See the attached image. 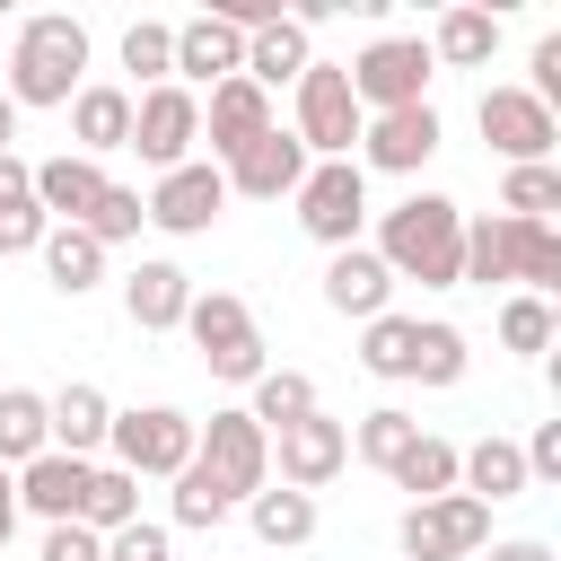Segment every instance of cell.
Here are the masks:
<instances>
[{"mask_svg":"<svg viewBox=\"0 0 561 561\" xmlns=\"http://www.w3.org/2000/svg\"><path fill=\"white\" fill-rule=\"evenodd\" d=\"M70 140H79V158L131 149V88H114V79H88V88L70 96Z\"/></svg>","mask_w":561,"mask_h":561,"instance_id":"44dd1931","label":"cell"},{"mask_svg":"<svg viewBox=\"0 0 561 561\" xmlns=\"http://www.w3.org/2000/svg\"><path fill=\"white\" fill-rule=\"evenodd\" d=\"M79 500H88V465H79V456L44 447L35 465H18V508H35L44 526H70V517H79Z\"/></svg>","mask_w":561,"mask_h":561,"instance_id":"ffe728a7","label":"cell"},{"mask_svg":"<svg viewBox=\"0 0 561 561\" xmlns=\"http://www.w3.org/2000/svg\"><path fill=\"white\" fill-rule=\"evenodd\" d=\"M193 465H202L228 500H254V491L272 482V438H263L245 412H210V421H193Z\"/></svg>","mask_w":561,"mask_h":561,"instance_id":"ba28073f","label":"cell"},{"mask_svg":"<svg viewBox=\"0 0 561 561\" xmlns=\"http://www.w3.org/2000/svg\"><path fill=\"white\" fill-rule=\"evenodd\" d=\"M500 53V18L491 9H447L438 35H430V61H456V70H482Z\"/></svg>","mask_w":561,"mask_h":561,"instance_id":"1f68e13d","label":"cell"},{"mask_svg":"<svg viewBox=\"0 0 561 561\" xmlns=\"http://www.w3.org/2000/svg\"><path fill=\"white\" fill-rule=\"evenodd\" d=\"M184 307H193V280H184L175 263H140V272H123V316H131L140 333H175Z\"/></svg>","mask_w":561,"mask_h":561,"instance_id":"7402d4cb","label":"cell"},{"mask_svg":"<svg viewBox=\"0 0 561 561\" xmlns=\"http://www.w3.org/2000/svg\"><path fill=\"white\" fill-rule=\"evenodd\" d=\"M202 131H210V167H219V158H237L245 140L272 131V96H263L254 79H219L210 105H202Z\"/></svg>","mask_w":561,"mask_h":561,"instance_id":"ac0fdd59","label":"cell"},{"mask_svg":"<svg viewBox=\"0 0 561 561\" xmlns=\"http://www.w3.org/2000/svg\"><path fill=\"white\" fill-rule=\"evenodd\" d=\"M412 438H421V421H412L403 403H377V412H359V430H351V456L386 473V465H394V456H403Z\"/></svg>","mask_w":561,"mask_h":561,"instance_id":"e575fe53","label":"cell"},{"mask_svg":"<svg viewBox=\"0 0 561 561\" xmlns=\"http://www.w3.org/2000/svg\"><path fill=\"white\" fill-rule=\"evenodd\" d=\"M430 44L421 35H377L359 61H342V79H351V96H359V114H394V105H430Z\"/></svg>","mask_w":561,"mask_h":561,"instance_id":"5b68a950","label":"cell"},{"mask_svg":"<svg viewBox=\"0 0 561 561\" xmlns=\"http://www.w3.org/2000/svg\"><path fill=\"white\" fill-rule=\"evenodd\" d=\"M193 140H202V96H193V88L167 79V88H140V96H131V149H140L158 175L184 167Z\"/></svg>","mask_w":561,"mask_h":561,"instance_id":"30bf717a","label":"cell"},{"mask_svg":"<svg viewBox=\"0 0 561 561\" xmlns=\"http://www.w3.org/2000/svg\"><path fill=\"white\" fill-rule=\"evenodd\" d=\"M482 543H491V508L465 500V491L403 508V561H465V552H482Z\"/></svg>","mask_w":561,"mask_h":561,"instance_id":"4fadbf2b","label":"cell"},{"mask_svg":"<svg viewBox=\"0 0 561 561\" xmlns=\"http://www.w3.org/2000/svg\"><path fill=\"white\" fill-rule=\"evenodd\" d=\"M44 403H53V447L88 465V456L105 447V430H114V403H105L88 377H79V386H61V394H44Z\"/></svg>","mask_w":561,"mask_h":561,"instance_id":"603a6c76","label":"cell"},{"mask_svg":"<svg viewBox=\"0 0 561 561\" xmlns=\"http://www.w3.org/2000/svg\"><path fill=\"white\" fill-rule=\"evenodd\" d=\"M272 465H280V491H324L342 465H351V421H333V412H307V421H289V430H272Z\"/></svg>","mask_w":561,"mask_h":561,"instance_id":"7c38bea8","label":"cell"},{"mask_svg":"<svg viewBox=\"0 0 561 561\" xmlns=\"http://www.w3.org/2000/svg\"><path fill=\"white\" fill-rule=\"evenodd\" d=\"M500 342H508V351H526V359H535V351H552V298H526V289H517V298L500 307Z\"/></svg>","mask_w":561,"mask_h":561,"instance_id":"f35d334b","label":"cell"},{"mask_svg":"<svg viewBox=\"0 0 561 561\" xmlns=\"http://www.w3.org/2000/svg\"><path fill=\"white\" fill-rule=\"evenodd\" d=\"M53 447V403L35 394V386H0V465L18 473V465H35Z\"/></svg>","mask_w":561,"mask_h":561,"instance_id":"484cf974","label":"cell"},{"mask_svg":"<svg viewBox=\"0 0 561 561\" xmlns=\"http://www.w3.org/2000/svg\"><path fill=\"white\" fill-rule=\"evenodd\" d=\"M359 96H351V79H342V61H307L298 70V149L307 158H351L359 149Z\"/></svg>","mask_w":561,"mask_h":561,"instance_id":"8992f818","label":"cell"},{"mask_svg":"<svg viewBox=\"0 0 561 561\" xmlns=\"http://www.w3.org/2000/svg\"><path fill=\"white\" fill-rule=\"evenodd\" d=\"M140 517V482L123 473V465H88V500H79V526L88 535H114V526H131Z\"/></svg>","mask_w":561,"mask_h":561,"instance_id":"d6a6232c","label":"cell"},{"mask_svg":"<svg viewBox=\"0 0 561 561\" xmlns=\"http://www.w3.org/2000/svg\"><path fill=\"white\" fill-rule=\"evenodd\" d=\"M9 140H18V105H9V88H0V158H9Z\"/></svg>","mask_w":561,"mask_h":561,"instance_id":"c3c4849f","label":"cell"},{"mask_svg":"<svg viewBox=\"0 0 561 561\" xmlns=\"http://www.w3.org/2000/svg\"><path fill=\"white\" fill-rule=\"evenodd\" d=\"M394 280H421V289H456V263H465V210L447 193H412L377 219V245H368Z\"/></svg>","mask_w":561,"mask_h":561,"instance_id":"6da1fadb","label":"cell"},{"mask_svg":"<svg viewBox=\"0 0 561 561\" xmlns=\"http://www.w3.org/2000/svg\"><path fill=\"white\" fill-rule=\"evenodd\" d=\"M79 70H88V26L61 18V9H44L9 44V105H70L88 88Z\"/></svg>","mask_w":561,"mask_h":561,"instance_id":"7a4b0ae2","label":"cell"},{"mask_svg":"<svg viewBox=\"0 0 561 561\" xmlns=\"http://www.w3.org/2000/svg\"><path fill=\"white\" fill-rule=\"evenodd\" d=\"M219 210H228V175H219L210 158L167 167V175L149 184V202H140V219H149V228H167V237H202Z\"/></svg>","mask_w":561,"mask_h":561,"instance_id":"8fae6325","label":"cell"},{"mask_svg":"<svg viewBox=\"0 0 561 561\" xmlns=\"http://www.w3.org/2000/svg\"><path fill=\"white\" fill-rule=\"evenodd\" d=\"M491 289V280H517V219H465V263H456V289Z\"/></svg>","mask_w":561,"mask_h":561,"instance_id":"4316f807","label":"cell"},{"mask_svg":"<svg viewBox=\"0 0 561 561\" xmlns=\"http://www.w3.org/2000/svg\"><path fill=\"white\" fill-rule=\"evenodd\" d=\"M35 561H105V535H88V526L70 517V526H53V535H44V552H35Z\"/></svg>","mask_w":561,"mask_h":561,"instance_id":"ee69618b","label":"cell"},{"mask_svg":"<svg viewBox=\"0 0 561 561\" xmlns=\"http://www.w3.org/2000/svg\"><path fill=\"white\" fill-rule=\"evenodd\" d=\"M359 175L377 167V175H412V167H430L438 158V105H394V114H368L359 123Z\"/></svg>","mask_w":561,"mask_h":561,"instance_id":"5bb4252c","label":"cell"},{"mask_svg":"<svg viewBox=\"0 0 561 561\" xmlns=\"http://www.w3.org/2000/svg\"><path fill=\"white\" fill-rule=\"evenodd\" d=\"M307 61H316V53H307V26H298V18H272V26H254V35H245V79H254L263 96H272L280 79L298 88V70H307Z\"/></svg>","mask_w":561,"mask_h":561,"instance_id":"d4e9b609","label":"cell"},{"mask_svg":"<svg viewBox=\"0 0 561 561\" xmlns=\"http://www.w3.org/2000/svg\"><path fill=\"white\" fill-rule=\"evenodd\" d=\"M298 228L324 245V254H342V245H359V219H368V175H359V158H316L307 175H298Z\"/></svg>","mask_w":561,"mask_h":561,"instance_id":"277c9868","label":"cell"},{"mask_svg":"<svg viewBox=\"0 0 561 561\" xmlns=\"http://www.w3.org/2000/svg\"><path fill=\"white\" fill-rule=\"evenodd\" d=\"M316 158L298 149V131H263V140H245L237 158H219V175H228V193H245V202H280V193H298V175H307Z\"/></svg>","mask_w":561,"mask_h":561,"instance_id":"9a60e30c","label":"cell"},{"mask_svg":"<svg viewBox=\"0 0 561 561\" xmlns=\"http://www.w3.org/2000/svg\"><path fill=\"white\" fill-rule=\"evenodd\" d=\"M456 456H465L456 438L421 430V438H412V447H403L386 473H394V491H412V508H421V500H447V491H456Z\"/></svg>","mask_w":561,"mask_h":561,"instance_id":"83f0119b","label":"cell"},{"mask_svg":"<svg viewBox=\"0 0 561 561\" xmlns=\"http://www.w3.org/2000/svg\"><path fill=\"white\" fill-rule=\"evenodd\" d=\"M105 447H114V465L140 482V473H184L193 465V412H175V403H140V412H114V430H105Z\"/></svg>","mask_w":561,"mask_h":561,"instance_id":"52a82bcc","label":"cell"},{"mask_svg":"<svg viewBox=\"0 0 561 561\" xmlns=\"http://www.w3.org/2000/svg\"><path fill=\"white\" fill-rule=\"evenodd\" d=\"M517 456H526V482H561V421H543Z\"/></svg>","mask_w":561,"mask_h":561,"instance_id":"f6af8a7d","label":"cell"},{"mask_svg":"<svg viewBox=\"0 0 561 561\" xmlns=\"http://www.w3.org/2000/svg\"><path fill=\"white\" fill-rule=\"evenodd\" d=\"M105 184H114V175H105L96 158L61 149V158H44V167H35V210H44L53 228H79V219L105 202Z\"/></svg>","mask_w":561,"mask_h":561,"instance_id":"e0dca14e","label":"cell"},{"mask_svg":"<svg viewBox=\"0 0 561 561\" xmlns=\"http://www.w3.org/2000/svg\"><path fill=\"white\" fill-rule=\"evenodd\" d=\"M35 254H44V272H53V289H61V298H88V289L105 280V245H96L88 228H44V245H35Z\"/></svg>","mask_w":561,"mask_h":561,"instance_id":"f1b7e54d","label":"cell"},{"mask_svg":"<svg viewBox=\"0 0 561 561\" xmlns=\"http://www.w3.org/2000/svg\"><path fill=\"white\" fill-rule=\"evenodd\" d=\"M245 79V35L228 18H184L175 26V88H219Z\"/></svg>","mask_w":561,"mask_h":561,"instance_id":"2e32d148","label":"cell"},{"mask_svg":"<svg viewBox=\"0 0 561 561\" xmlns=\"http://www.w3.org/2000/svg\"><path fill=\"white\" fill-rule=\"evenodd\" d=\"M79 228H88L96 245H123V237H140V193H131V184H105V202H96Z\"/></svg>","mask_w":561,"mask_h":561,"instance_id":"60d3db41","label":"cell"},{"mask_svg":"<svg viewBox=\"0 0 561 561\" xmlns=\"http://www.w3.org/2000/svg\"><path fill=\"white\" fill-rule=\"evenodd\" d=\"M184 333H193V351L210 359V377H228V386H254V377L272 368V359H263V333H254V316H245L237 289H193Z\"/></svg>","mask_w":561,"mask_h":561,"instance_id":"3957f363","label":"cell"},{"mask_svg":"<svg viewBox=\"0 0 561 561\" xmlns=\"http://www.w3.org/2000/svg\"><path fill=\"white\" fill-rule=\"evenodd\" d=\"M123 70L149 79V88H167V79H175V26H158V18L123 26Z\"/></svg>","mask_w":561,"mask_h":561,"instance_id":"8d00e7d4","label":"cell"},{"mask_svg":"<svg viewBox=\"0 0 561 561\" xmlns=\"http://www.w3.org/2000/svg\"><path fill=\"white\" fill-rule=\"evenodd\" d=\"M44 228H53V219H44L35 202H9V210H0V254H35Z\"/></svg>","mask_w":561,"mask_h":561,"instance_id":"7bdbcfd3","label":"cell"},{"mask_svg":"<svg viewBox=\"0 0 561 561\" xmlns=\"http://www.w3.org/2000/svg\"><path fill=\"white\" fill-rule=\"evenodd\" d=\"M561 210V167H508L500 175V219H552Z\"/></svg>","mask_w":561,"mask_h":561,"instance_id":"d590c367","label":"cell"},{"mask_svg":"<svg viewBox=\"0 0 561 561\" xmlns=\"http://www.w3.org/2000/svg\"><path fill=\"white\" fill-rule=\"evenodd\" d=\"M491 561H552V543L543 535H508V543H491Z\"/></svg>","mask_w":561,"mask_h":561,"instance_id":"bcb514c9","label":"cell"},{"mask_svg":"<svg viewBox=\"0 0 561 561\" xmlns=\"http://www.w3.org/2000/svg\"><path fill=\"white\" fill-rule=\"evenodd\" d=\"M465 359H473V351H465L456 324H421V342H412V377H421V386H456Z\"/></svg>","mask_w":561,"mask_h":561,"instance_id":"74e56055","label":"cell"},{"mask_svg":"<svg viewBox=\"0 0 561 561\" xmlns=\"http://www.w3.org/2000/svg\"><path fill=\"white\" fill-rule=\"evenodd\" d=\"M412 342H421V316H368V333H359V368L368 377H412Z\"/></svg>","mask_w":561,"mask_h":561,"instance_id":"836d02e7","label":"cell"},{"mask_svg":"<svg viewBox=\"0 0 561 561\" xmlns=\"http://www.w3.org/2000/svg\"><path fill=\"white\" fill-rule=\"evenodd\" d=\"M473 123H482V140H491L508 167H552V140H561V123H552V105H535L526 88H482Z\"/></svg>","mask_w":561,"mask_h":561,"instance_id":"9c48e42d","label":"cell"},{"mask_svg":"<svg viewBox=\"0 0 561 561\" xmlns=\"http://www.w3.org/2000/svg\"><path fill=\"white\" fill-rule=\"evenodd\" d=\"M324 307L368 324V316H386V307H394V272H386L368 245H342V254L324 263Z\"/></svg>","mask_w":561,"mask_h":561,"instance_id":"d6986e66","label":"cell"},{"mask_svg":"<svg viewBox=\"0 0 561 561\" xmlns=\"http://www.w3.org/2000/svg\"><path fill=\"white\" fill-rule=\"evenodd\" d=\"M105 561H175V543H167V526L131 517V526H114V535H105Z\"/></svg>","mask_w":561,"mask_h":561,"instance_id":"b9f144b4","label":"cell"},{"mask_svg":"<svg viewBox=\"0 0 561 561\" xmlns=\"http://www.w3.org/2000/svg\"><path fill=\"white\" fill-rule=\"evenodd\" d=\"M307 412H324L307 368H263V377H254V403H245V421H254L263 438H272V430H289V421H307Z\"/></svg>","mask_w":561,"mask_h":561,"instance_id":"f546056e","label":"cell"},{"mask_svg":"<svg viewBox=\"0 0 561 561\" xmlns=\"http://www.w3.org/2000/svg\"><path fill=\"white\" fill-rule=\"evenodd\" d=\"M9 535H18V473L0 465V552H9Z\"/></svg>","mask_w":561,"mask_h":561,"instance_id":"7dc6e473","label":"cell"},{"mask_svg":"<svg viewBox=\"0 0 561 561\" xmlns=\"http://www.w3.org/2000/svg\"><path fill=\"white\" fill-rule=\"evenodd\" d=\"M456 491L482 500V508L517 500V491H526V456H517V438H482V447H465V456H456Z\"/></svg>","mask_w":561,"mask_h":561,"instance_id":"cb8c5ba5","label":"cell"},{"mask_svg":"<svg viewBox=\"0 0 561 561\" xmlns=\"http://www.w3.org/2000/svg\"><path fill=\"white\" fill-rule=\"evenodd\" d=\"M228 508H237V500H228L202 465H184V473H175V526H219Z\"/></svg>","mask_w":561,"mask_h":561,"instance_id":"ab89813d","label":"cell"},{"mask_svg":"<svg viewBox=\"0 0 561 561\" xmlns=\"http://www.w3.org/2000/svg\"><path fill=\"white\" fill-rule=\"evenodd\" d=\"M245 517H254V543H272V552H298V543H316V500L307 491H254L245 500Z\"/></svg>","mask_w":561,"mask_h":561,"instance_id":"4dcf8cb0","label":"cell"}]
</instances>
